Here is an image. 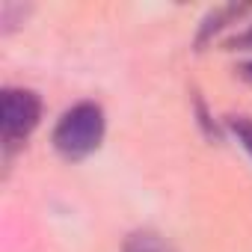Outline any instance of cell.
Returning <instances> with one entry per match:
<instances>
[{"mask_svg":"<svg viewBox=\"0 0 252 252\" xmlns=\"http://www.w3.org/2000/svg\"><path fill=\"white\" fill-rule=\"evenodd\" d=\"M104 140V110L92 101H80L63 113L54 128V149L65 160L89 158Z\"/></svg>","mask_w":252,"mask_h":252,"instance_id":"6da1fadb","label":"cell"},{"mask_svg":"<svg viewBox=\"0 0 252 252\" xmlns=\"http://www.w3.org/2000/svg\"><path fill=\"white\" fill-rule=\"evenodd\" d=\"M42 119V101L33 89L9 86L0 95V137H3L6 152L18 149Z\"/></svg>","mask_w":252,"mask_h":252,"instance_id":"7a4b0ae2","label":"cell"},{"mask_svg":"<svg viewBox=\"0 0 252 252\" xmlns=\"http://www.w3.org/2000/svg\"><path fill=\"white\" fill-rule=\"evenodd\" d=\"M122 252H175V249L158 231H134V234H128Z\"/></svg>","mask_w":252,"mask_h":252,"instance_id":"3957f363","label":"cell"},{"mask_svg":"<svg viewBox=\"0 0 252 252\" xmlns=\"http://www.w3.org/2000/svg\"><path fill=\"white\" fill-rule=\"evenodd\" d=\"M231 131L237 134V140L243 143V149L252 155V122L243 119V116H237V119H231Z\"/></svg>","mask_w":252,"mask_h":252,"instance_id":"277c9868","label":"cell"},{"mask_svg":"<svg viewBox=\"0 0 252 252\" xmlns=\"http://www.w3.org/2000/svg\"><path fill=\"white\" fill-rule=\"evenodd\" d=\"M234 45H252V27H249V33H243V36H240Z\"/></svg>","mask_w":252,"mask_h":252,"instance_id":"5b68a950","label":"cell"},{"mask_svg":"<svg viewBox=\"0 0 252 252\" xmlns=\"http://www.w3.org/2000/svg\"><path fill=\"white\" fill-rule=\"evenodd\" d=\"M240 74H243V77H249V80H252V63H249V65H243V68H240Z\"/></svg>","mask_w":252,"mask_h":252,"instance_id":"8992f818","label":"cell"}]
</instances>
